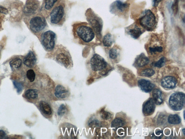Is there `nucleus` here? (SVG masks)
<instances>
[{
  "mask_svg": "<svg viewBox=\"0 0 185 139\" xmlns=\"http://www.w3.org/2000/svg\"><path fill=\"white\" fill-rule=\"evenodd\" d=\"M40 40L44 49L49 52L53 50L56 45L57 35L52 31L47 30L40 35Z\"/></svg>",
  "mask_w": 185,
  "mask_h": 139,
  "instance_id": "obj_7",
  "label": "nucleus"
},
{
  "mask_svg": "<svg viewBox=\"0 0 185 139\" xmlns=\"http://www.w3.org/2000/svg\"><path fill=\"white\" fill-rule=\"evenodd\" d=\"M8 10L7 9L4 7L0 6V13H2L4 14H7L8 13Z\"/></svg>",
  "mask_w": 185,
  "mask_h": 139,
  "instance_id": "obj_39",
  "label": "nucleus"
},
{
  "mask_svg": "<svg viewBox=\"0 0 185 139\" xmlns=\"http://www.w3.org/2000/svg\"><path fill=\"white\" fill-rule=\"evenodd\" d=\"M128 33L133 38L137 39L142 35V29L137 26L135 25L131 28L128 31Z\"/></svg>",
  "mask_w": 185,
  "mask_h": 139,
  "instance_id": "obj_22",
  "label": "nucleus"
},
{
  "mask_svg": "<svg viewBox=\"0 0 185 139\" xmlns=\"http://www.w3.org/2000/svg\"><path fill=\"white\" fill-rule=\"evenodd\" d=\"M69 12V7L63 1L55 6L46 19L51 25L61 27L68 18Z\"/></svg>",
  "mask_w": 185,
  "mask_h": 139,
  "instance_id": "obj_3",
  "label": "nucleus"
},
{
  "mask_svg": "<svg viewBox=\"0 0 185 139\" xmlns=\"http://www.w3.org/2000/svg\"><path fill=\"white\" fill-rule=\"evenodd\" d=\"M163 50V48L161 46H155L153 47H149V51L150 53L152 55V54H155L158 52V53H161Z\"/></svg>",
  "mask_w": 185,
  "mask_h": 139,
  "instance_id": "obj_31",
  "label": "nucleus"
},
{
  "mask_svg": "<svg viewBox=\"0 0 185 139\" xmlns=\"http://www.w3.org/2000/svg\"><path fill=\"white\" fill-rule=\"evenodd\" d=\"M125 124V122L123 119L117 118L113 121L111 124V127L113 128L118 129L122 127Z\"/></svg>",
  "mask_w": 185,
  "mask_h": 139,
  "instance_id": "obj_25",
  "label": "nucleus"
},
{
  "mask_svg": "<svg viewBox=\"0 0 185 139\" xmlns=\"http://www.w3.org/2000/svg\"><path fill=\"white\" fill-rule=\"evenodd\" d=\"M63 126L65 127L66 130L61 128L63 135L67 133L66 137H67L68 138L70 137V138H74L77 135L76 133H77V130L76 129V127L69 124H65Z\"/></svg>",
  "mask_w": 185,
  "mask_h": 139,
  "instance_id": "obj_16",
  "label": "nucleus"
},
{
  "mask_svg": "<svg viewBox=\"0 0 185 139\" xmlns=\"http://www.w3.org/2000/svg\"><path fill=\"white\" fill-rule=\"evenodd\" d=\"M153 99H149L146 101L143 107V112L146 116H150L155 111V104Z\"/></svg>",
  "mask_w": 185,
  "mask_h": 139,
  "instance_id": "obj_15",
  "label": "nucleus"
},
{
  "mask_svg": "<svg viewBox=\"0 0 185 139\" xmlns=\"http://www.w3.org/2000/svg\"><path fill=\"white\" fill-rule=\"evenodd\" d=\"M90 69L94 72H98L103 75L106 71L108 64L103 57L97 53H94L90 57L88 62Z\"/></svg>",
  "mask_w": 185,
  "mask_h": 139,
  "instance_id": "obj_5",
  "label": "nucleus"
},
{
  "mask_svg": "<svg viewBox=\"0 0 185 139\" xmlns=\"http://www.w3.org/2000/svg\"><path fill=\"white\" fill-rule=\"evenodd\" d=\"M182 131L183 132V134H184V135H185V129H183Z\"/></svg>",
  "mask_w": 185,
  "mask_h": 139,
  "instance_id": "obj_42",
  "label": "nucleus"
},
{
  "mask_svg": "<svg viewBox=\"0 0 185 139\" xmlns=\"http://www.w3.org/2000/svg\"><path fill=\"white\" fill-rule=\"evenodd\" d=\"M36 55L33 51H30L23 60L24 64L29 68H33L35 66L37 62Z\"/></svg>",
  "mask_w": 185,
  "mask_h": 139,
  "instance_id": "obj_17",
  "label": "nucleus"
},
{
  "mask_svg": "<svg viewBox=\"0 0 185 139\" xmlns=\"http://www.w3.org/2000/svg\"><path fill=\"white\" fill-rule=\"evenodd\" d=\"M39 108L42 113L46 117H49L53 114L52 109L51 106L47 101H40L39 103Z\"/></svg>",
  "mask_w": 185,
  "mask_h": 139,
  "instance_id": "obj_18",
  "label": "nucleus"
},
{
  "mask_svg": "<svg viewBox=\"0 0 185 139\" xmlns=\"http://www.w3.org/2000/svg\"><path fill=\"white\" fill-rule=\"evenodd\" d=\"M139 22L141 25L148 31L153 30L156 23L155 16L150 10H147L144 12L139 19Z\"/></svg>",
  "mask_w": 185,
  "mask_h": 139,
  "instance_id": "obj_8",
  "label": "nucleus"
},
{
  "mask_svg": "<svg viewBox=\"0 0 185 139\" xmlns=\"http://www.w3.org/2000/svg\"><path fill=\"white\" fill-rule=\"evenodd\" d=\"M59 0H44L43 9H42V14L46 18L50 12L56 6L57 3Z\"/></svg>",
  "mask_w": 185,
  "mask_h": 139,
  "instance_id": "obj_12",
  "label": "nucleus"
},
{
  "mask_svg": "<svg viewBox=\"0 0 185 139\" xmlns=\"http://www.w3.org/2000/svg\"><path fill=\"white\" fill-rule=\"evenodd\" d=\"M163 131L161 130H157L155 132V134L151 135V137L154 138H161L163 136Z\"/></svg>",
  "mask_w": 185,
  "mask_h": 139,
  "instance_id": "obj_38",
  "label": "nucleus"
},
{
  "mask_svg": "<svg viewBox=\"0 0 185 139\" xmlns=\"http://www.w3.org/2000/svg\"><path fill=\"white\" fill-rule=\"evenodd\" d=\"M149 60L144 54H141L136 58L135 64L137 66L142 67L148 64Z\"/></svg>",
  "mask_w": 185,
  "mask_h": 139,
  "instance_id": "obj_20",
  "label": "nucleus"
},
{
  "mask_svg": "<svg viewBox=\"0 0 185 139\" xmlns=\"http://www.w3.org/2000/svg\"><path fill=\"white\" fill-rule=\"evenodd\" d=\"M178 0H175L172 6V9L175 15L177 14L178 11Z\"/></svg>",
  "mask_w": 185,
  "mask_h": 139,
  "instance_id": "obj_37",
  "label": "nucleus"
},
{
  "mask_svg": "<svg viewBox=\"0 0 185 139\" xmlns=\"http://www.w3.org/2000/svg\"><path fill=\"white\" fill-rule=\"evenodd\" d=\"M138 84L141 89L146 92H151L155 87V85L150 81L144 79L139 80Z\"/></svg>",
  "mask_w": 185,
  "mask_h": 139,
  "instance_id": "obj_19",
  "label": "nucleus"
},
{
  "mask_svg": "<svg viewBox=\"0 0 185 139\" xmlns=\"http://www.w3.org/2000/svg\"><path fill=\"white\" fill-rule=\"evenodd\" d=\"M100 116L104 120H108L111 118L112 114L110 113L103 110L100 113Z\"/></svg>",
  "mask_w": 185,
  "mask_h": 139,
  "instance_id": "obj_35",
  "label": "nucleus"
},
{
  "mask_svg": "<svg viewBox=\"0 0 185 139\" xmlns=\"http://www.w3.org/2000/svg\"><path fill=\"white\" fill-rule=\"evenodd\" d=\"M168 123L173 125H177L181 123V120L178 114H171L168 118Z\"/></svg>",
  "mask_w": 185,
  "mask_h": 139,
  "instance_id": "obj_26",
  "label": "nucleus"
},
{
  "mask_svg": "<svg viewBox=\"0 0 185 139\" xmlns=\"http://www.w3.org/2000/svg\"><path fill=\"white\" fill-rule=\"evenodd\" d=\"M108 55L110 59H115L118 56L117 50L114 47L110 49L108 53Z\"/></svg>",
  "mask_w": 185,
  "mask_h": 139,
  "instance_id": "obj_33",
  "label": "nucleus"
},
{
  "mask_svg": "<svg viewBox=\"0 0 185 139\" xmlns=\"http://www.w3.org/2000/svg\"><path fill=\"white\" fill-rule=\"evenodd\" d=\"M27 76L30 82H33L35 78V74L34 70L30 69L28 70L27 73Z\"/></svg>",
  "mask_w": 185,
  "mask_h": 139,
  "instance_id": "obj_32",
  "label": "nucleus"
},
{
  "mask_svg": "<svg viewBox=\"0 0 185 139\" xmlns=\"http://www.w3.org/2000/svg\"><path fill=\"white\" fill-rule=\"evenodd\" d=\"M46 57L54 60L67 69H70L73 66L70 53L67 48L62 45L56 44L53 50L47 53Z\"/></svg>",
  "mask_w": 185,
  "mask_h": 139,
  "instance_id": "obj_2",
  "label": "nucleus"
},
{
  "mask_svg": "<svg viewBox=\"0 0 185 139\" xmlns=\"http://www.w3.org/2000/svg\"><path fill=\"white\" fill-rule=\"evenodd\" d=\"M13 82L14 87L17 89V93L20 94V93L22 92V89H23V87H22V83L17 82L16 81H14Z\"/></svg>",
  "mask_w": 185,
  "mask_h": 139,
  "instance_id": "obj_36",
  "label": "nucleus"
},
{
  "mask_svg": "<svg viewBox=\"0 0 185 139\" xmlns=\"http://www.w3.org/2000/svg\"><path fill=\"white\" fill-rule=\"evenodd\" d=\"M166 62V59L165 57H162L158 61L156 62L154 64V66L158 68H161L162 67L164 66Z\"/></svg>",
  "mask_w": 185,
  "mask_h": 139,
  "instance_id": "obj_34",
  "label": "nucleus"
},
{
  "mask_svg": "<svg viewBox=\"0 0 185 139\" xmlns=\"http://www.w3.org/2000/svg\"><path fill=\"white\" fill-rule=\"evenodd\" d=\"M102 42L105 47H111L113 42L112 36L109 33H107L103 37L102 40Z\"/></svg>",
  "mask_w": 185,
  "mask_h": 139,
  "instance_id": "obj_23",
  "label": "nucleus"
},
{
  "mask_svg": "<svg viewBox=\"0 0 185 139\" xmlns=\"http://www.w3.org/2000/svg\"><path fill=\"white\" fill-rule=\"evenodd\" d=\"M155 72L152 68H147L142 70L140 73L141 76L146 77H150L153 76Z\"/></svg>",
  "mask_w": 185,
  "mask_h": 139,
  "instance_id": "obj_29",
  "label": "nucleus"
},
{
  "mask_svg": "<svg viewBox=\"0 0 185 139\" xmlns=\"http://www.w3.org/2000/svg\"><path fill=\"white\" fill-rule=\"evenodd\" d=\"M22 61L20 59L16 58L11 60L9 64L12 68H20L22 65Z\"/></svg>",
  "mask_w": 185,
  "mask_h": 139,
  "instance_id": "obj_28",
  "label": "nucleus"
},
{
  "mask_svg": "<svg viewBox=\"0 0 185 139\" xmlns=\"http://www.w3.org/2000/svg\"><path fill=\"white\" fill-rule=\"evenodd\" d=\"M185 103V94L181 92L172 94L169 99L168 103L173 110L179 111L182 109Z\"/></svg>",
  "mask_w": 185,
  "mask_h": 139,
  "instance_id": "obj_9",
  "label": "nucleus"
},
{
  "mask_svg": "<svg viewBox=\"0 0 185 139\" xmlns=\"http://www.w3.org/2000/svg\"><path fill=\"white\" fill-rule=\"evenodd\" d=\"M177 81L174 77L168 76L165 77L161 81V86L168 89H173L176 86Z\"/></svg>",
  "mask_w": 185,
  "mask_h": 139,
  "instance_id": "obj_13",
  "label": "nucleus"
},
{
  "mask_svg": "<svg viewBox=\"0 0 185 139\" xmlns=\"http://www.w3.org/2000/svg\"><path fill=\"white\" fill-rule=\"evenodd\" d=\"M6 134L4 131L0 130V139H4L6 138Z\"/></svg>",
  "mask_w": 185,
  "mask_h": 139,
  "instance_id": "obj_40",
  "label": "nucleus"
},
{
  "mask_svg": "<svg viewBox=\"0 0 185 139\" xmlns=\"http://www.w3.org/2000/svg\"><path fill=\"white\" fill-rule=\"evenodd\" d=\"M88 124L89 126L90 127L95 128V127L100 126V122L97 119L94 118L91 119L89 120Z\"/></svg>",
  "mask_w": 185,
  "mask_h": 139,
  "instance_id": "obj_30",
  "label": "nucleus"
},
{
  "mask_svg": "<svg viewBox=\"0 0 185 139\" xmlns=\"http://www.w3.org/2000/svg\"><path fill=\"white\" fill-rule=\"evenodd\" d=\"M57 113L60 117L64 116L68 113L67 107L64 104H61L58 108Z\"/></svg>",
  "mask_w": 185,
  "mask_h": 139,
  "instance_id": "obj_27",
  "label": "nucleus"
},
{
  "mask_svg": "<svg viewBox=\"0 0 185 139\" xmlns=\"http://www.w3.org/2000/svg\"><path fill=\"white\" fill-rule=\"evenodd\" d=\"M161 1V0H152V6L154 7L157 6Z\"/></svg>",
  "mask_w": 185,
  "mask_h": 139,
  "instance_id": "obj_41",
  "label": "nucleus"
},
{
  "mask_svg": "<svg viewBox=\"0 0 185 139\" xmlns=\"http://www.w3.org/2000/svg\"><path fill=\"white\" fill-rule=\"evenodd\" d=\"M72 27L73 38L76 43L92 48L100 44L88 23L77 21L73 23Z\"/></svg>",
  "mask_w": 185,
  "mask_h": 139,
  "instance_id": "obj_1",
  "label": "nucleus"
},
{
  "mask_svg": "<svg viewBox=\"0 0 185 139\" xmlns=\"http://www.w3.org/2000/svg\"><path fill=\"white\" fill-rule=\"evenodd\" d=\"M85 16L87 23L95 33L97 41L101 43L103 27V20L91 9H87L86 10Z\"/></svg>",
  "mask_w": 185,
  "mask_h": 139,
  "instance_id": "obj_4",
  "label": "nucleus"
},
{
  "mask_svg": "<svg viewBox=\"0 0 185 139\" xmlns=\"http://www.w3.org/2000/svg\"><path fill=\"white\" fill-rule=\"evenodd\" d=\"M152 97L155 104L157 105H160L163 102L162 99V93L160 90L154 89L152 93Z\"/></svg>",
  "mask_w": 185,
  "mask_h": 139,
  "instance_id": "obj_21",
  "label": "nucleus"
},
{
  "mask_svg": "<svg viewBox=\"0 0 185 139\" xmlns=\"http://www.w3.org/2000/svg\"><path fill=\"white\" fill-rule=\"evenodd\" d=\"M30 27L34 33L41 35L48 28L46 18L42 14L34 16L30 21Z\"/></svg>",
  "mask_w": 185,
  "mask_h": 139,
  "instance_id": "obj_6",
  "label": "nucleus"
},
{
  "mask_svg": "<svg viewBox=\"0 0 185 139\" xmlns=\"http://www.w3.org/2000/svg\"><path fill=\"white\" fill-rule=\"evenodd\" d=\"M129 4L120 1H115L110 7V12L116 15H121L127 11L129 9Z\"/></svg>",
  "mask_w": 185,
  "mask_h": 139,
  "instance_id": "obj_10",
  "label": "nucleus"
},
{
  "mask_svg": "<svg viewBox=\"0 0 185 139\" xmlns=\"http://www.w3.org/2000/svg\"><path fill=\"white\" fill-rule=\"evenodd\" d=\"M25 96L27 99L35 100L38 97V91L35 89L27 90L25 93Z\"/></svg>",
  "mask_w": 185,
  "mask_h": 139,
  "instance_id": "obj_24",
  "label": "nucleus"
},
{
  "mask_svg": "<svg viewBox=\"0 0 185 139\" xmlns=\"http://www.w3.org/2000/svg\"><path fill=\"white\" fill-rule=\"evenodd\" d=\"M54 95L58 99H65L69 96V92L64 87L58 84L55 88Z\"/></svg>",
  "mask_w": 185,
  "mask_h": 139,
  "instance_id": "obj_14",
  "label": "nucleus"
},
{
  "mask_svg": "<svg viewBox=\"0 0 185 139\" xmlns=\"http://www.w3.org/2000/svg\"><path fill=\"white\" fill-rule=\"evenodd\" d=\"M40 6V2L37 0H27L24 7V12L27 16L33 15L38 11Z\"/></svg>",
  "mask_w": 185,
  "mask_h": 139,
  "instance_id": "obj_11",
  "label": "nucleus"
}]
</instances>
